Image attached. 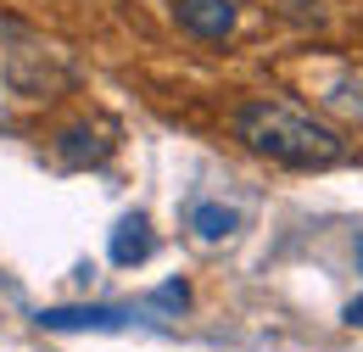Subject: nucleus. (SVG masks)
Returning a JSON list of instances; mask_svg holds the SVG:
<instances>
[{
  "mask_svg": "<svg viewBox=\"0 0 363 352\" xmlns=\"http://www.w3.org/2000/svg\"><path fill=\"white\" fill-rule=\"evenodd\" d=\"M174 17L196 40H224L240 17V0H174Z\"/></svg>",
  "mask_w": 363,
  "mask_h": 352,
  "instance_id": "obj_2",
  "label": "nucleus"
},
{
  "mask_svg": "<svg viewBox=\"0 0 363 352\" xmlns=\"http://www.w3.org/2000/svg\"><path fill=\"white\" fill-rule=\"evenodd\" d=\"M157 302H162V308H184V302H190V291H184V285H162V291H157Z\"/></svg>",
  "mask_w": 363,
  "mask_h": 352,
  "instance_id": "obj_7",
  "label": "nucleus"
},
{
  "mask_svg": "<svg viewBox=\"0 0 363 352\" xmlns=\"http://www.w3.org/2000/svg\"><path fill=\"white\" fill-rule=\"evenodd\" d=\"M56 151H62L67 168H84V163H101V157L112 151V140H101L90 123H79V129H67L62 140H56Z\"/></svg>",
  "mask_w": 363,
  "mask_h": 352,
  "instance_id": "obj_6",
  "label": "nucleus"
},
{
  "mask_svg": "<svg viewBox=\"0 0 363 352\" xmlns=\"http://www.w3.org/2000/svg\"><path fill=\"white\" fill-rule=\"evenodd\" d=\"M358 263H363V246H358Z\"/></svg>",
  "mask_w": 363,
  "mask_h": 352,
  "instance_id": "obj_9",
  "label": "nucleus"
},
{
  "mask_svg": "<svg viewBox=\"0 0 363 352\" xmlns=\"http://www.w3.org/2000/svg\"><path fill=\"white\" fill-rule=\"evenodd\" d=\"M151 224H145V213H129V219H118V229H112V263L118 268H135L151 258Z\"/></svg>",
  "mask_w": 363,
  "mask_h": 352,
  "instance_id": "obj_4",
  "label": "nucleus"
},
{
  "mask_svg": "<svg viewBox=\"0 0 363 352\" xmlns=\"http://www.w3.org/2000/svg\"><path fill=\"white\" fill-rule=\"evenodd\" d=\"M341 319H347L352 330H363V297H352V302H347V313H341Z\"/></svg>",
  "mask_w": 363,
  "mask_h": 352,
  "instance_id": "obj_8",
  "label": "nucleus"
},
{
  "mask_svg": "<svg viewBox=\"0 0 363 352\" xmlns=\"http://www.w3.org/2000/svg\"><path fill=\"white\" fill-rule=\"evenodd\" d=\"M190 229H196V241L218 246V241H229V235L240 229V213L224 207V202H196V207H190Z\"/></svg>",
  "mask_w": 363,
  "mask_h": 352,
  "instance_id": "obj_5",
  "label": "nucleus"
},
{
  "mask_svg": "<svg viewBox=\"0 0 363 352\" xmlns=\"http://www.w3.org/2000/svg\"><path fill=\"white\" fill-rule=\"evenodd\" d=\"M235 140L285 168H335L347 157V140L335 129H324L318 118L285 106V101H269V95L235 106Z\"/></svg>",
  "mask_w": 363,
  "mask_h": 352,
  "instance_id": "obj_1",
  "label": "nucleus"
},
{
  "mask_svg": "<svg viewBox=\"0 0 363 352\" xmlns=\"http://www.w3.org/2000/svg\"><path fill=\"white\" fill-rule=\"evenodd\" d=\"M40 324L45 330H123L129 313L123 308H45Z\"/></svg>",
  "mask_w": 363,
  "mask_h": 352,
  "instance_id": "obj_3",
  "label": "nucleus"
}]
</instances>
